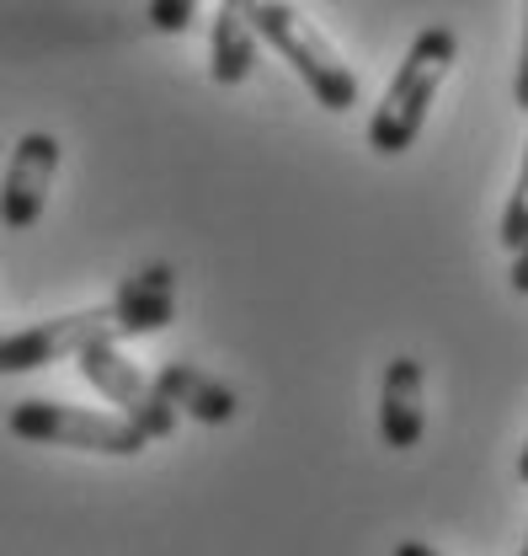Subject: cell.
Wrapping results in <instances>:
<instances>
[{
    "instance_id": "6da1fadb",
    "label": "cell",
    "mask_w": 528,
    "mask_h": 556,
    "mask_svg": "<svg viewBox=\"0 0 528 556\" xmlns=\"http://www.w3.org/2000/svg\"><path fill=\"white\" fill-rule=\"evenodd\" d=\"M454 60H460V38H454L449 27H427V33H416L405 65L396 70L385 102H379L374 118H369V150L400 155V150L416 144L422 124H427V108H433L438 86L449 80Z\"/></svg>"
},
{
    "instance_id": "7a4b0ae2",
    "label": "cell",
    "mask_w": 528,
    "mask_h": 556,
    "mask_svg": "<svg viewBox=\"0 0 528 556\" xmlns=\"http://www.w3.org/2000/svg\"><path fill=\"white\" fill-rule=\"evenodd\" d=\"M257 38L272 43V54H283L294 65V75L315 91V102L326 113H347L358 102V75L342 65L331 38L294 0H257Z\"/></svg>"
},
{
    "instance_id": "3957f363",
    "label": "cell",
    "mask_w": 528,
    "mask_h": 556,
    "mask_svg": "<svg viewBox=\"0 0 528 556\" xmlns=\"http://www.w3.org/2000/svg\"><path fill=\"white\" fill-rule=\"evenodd\" d=\"M5 428L27 444H54V450H86V455H118L129 460L150 439L118 413H91V407H65V402H16Z\"/></svg>"
},
{
    "instance_id": "277c9868",
    "label": "cell",
    "mask_w": 528,
    "mask_h": 556,
    "mask_svg": "<svg viewBox=\"0 0 528 556\" xmlns=\"http://www.w3.org/2000/svg\"><path fill=\"white\" fill-rule=\"evenodd\" d=\"M86 343H124V321L107 305H91V311H75V316H54V321H38V327H22L11 338H0V375H33L43 364H60L75 358Z\"/></svg>"
},
{
    "instance_id": "5b68a950",
    "label": "cell",
    "mask_w": 528,
    "mask_h": 556,
    "mask_svg": "<svg viewBox=\"0 0 528 556\" xmlns=\"http://www.w3.org/2000/svg\"><path fill=\"white\" fill-rule=\"evenodd\" d=\"M75 364H80V375L118 407V417H129L144 439H171V428H177L182 413L155 391V380H150L139 364H129V358L118 353V343H86L75 353Z\"/></svg>"
},
{
    "instance_id": "8992f818",
    "label": "cell",
    "mask_w": 528,
    "mask_h": 556,
    "mask_svg": "<svg viewBox=\"0 0 528 556\" xmlns=\"http://www.w3.org/2000/svg\"><path fill=\"white\" fill-rule=\"evenodd\" d=\"M54 172H60V139L43 135V129L16 139L11 166H5V182H0V225L5 230H33L43 219Z\"/></svg>"
},
{
    "instance_id": "52a82bcc",
    "label": "cell",
    "mask_w": 528,
    "mask_h": 556,
    "mask_svg": "<svg viewBox=\"0 0 528 556\" xmlns=\"http://www.w3.org/2000/svg\"><path fill=\"white\" fill-rule=\"evenodd\" d=\"M427 433V407H422V358L400 353L385 369L379 391V439L385 450H416Z\"/></svg>"
},
{
    "instance_id": "ba28073f",
    "label": "cell",
    "mask_w": 528,
    "mask_h": 556,
    "mask_svg": "<svg viewBox=\"0 0 528 556\" xmlns=\"http://www.w3.org/2000/svg\"><path fill=\"white\" fill-rule=\"evenodd\" d=\"M252 65H257V0H219L208 38V75L219 86H241Z\"/></svg>"
},
{
    "instance_id": "9c48e42d",
    "label": "cell",
    "mask_w": 528,
    "mask_h": 556,
    "mask_svg": "<svg viewBox=\"0 0 528 556\" xmlns=\"http://www.w3.org/2000/svg\"><path fill=\"white\" fill-rule=\"evenodd\" d=\"M155 391H160L177 413H188L193 422H208V428H219V422H230V417L241 413V402H235V391H230L224 380H214L208 369L182 364V358H171V364L155 369Z\"/></svg>"
},
{
    "instance_id": "30bf717a",
    "label": "cell",
    "mask_w": 528,
    "mask_h": 556,
    "mask_svg": "<svg viewBox=\"0 0 528 556\" xmlns=\"http://www.w3.org/2000/svg\"><path fill=\"white\" fill-rule=\"evenodd\" d=\"M113 311H118V321H124V338H150V332L171 327V316H177V274H171L166 263L139 268L133 278L118 283Z\"/></svg>"
},
{
    "instance_id": "8fae6325",
    "label": "cell",
    "mask_w": 528,
    "mask_h": 556,
    "mask_svg": "<svg viewBox=\"0 0 528 556\" xmlns=\"http://www.w3.org/2000/svg\"><path fill=\"white\" fill-rule=\"evenodd\" d=\"M528 241V150H524V166H518V182L507 193V208H502V247L518 252Z\"/></svg>"
},
{
    "instance_id": "7c38bea8",
    "label": "cell",
    "mask_w": 528,
    "mask_h": 556,
    "mask_svg": "<svg viewBox=\"0 0 528 556\" xmlns=\"http://www.w3.org/2000/svg\"><path fill=\"white\" fill-rule=\"evenodd\" d=\"M198 5L203 0H150V27L177 38V33H188L198 22Z\"/></svg>"
},
{
    "instance_id": "4fadbf2b",
    "label": "cell",
    "mask_w": 528,
    "mask_h": 556,
    "mask_svg": "<svg viewBox=\"0 0 528 556\" xmlns=\"http://www.w3.org/2000/svg\"><path fill=\"white\" fill-rule=\"evenodd\" d=\"M513 102L528 113V5H524V49H518V80H513Z\"/></svg>"
},
{
    "instance_id": "5bb4252c",
    "label": "cell",
    "mask_w": 528,
    "mask_h": 556,
    "mask_svg": "<svg viewBox=\"0 0 528 556\" xmlns=\"http://www.w3.org/2000/svg\"><path fill=\"white\" fill-rule=\"evenodd\" d=\"M513 289H518V294H528V241L513 252Z\"/></svg>"
},
{
    "instance_id": "9a60e30c",
    "label": "cell",
    "mask_w": 528,
    "mask_h": 556,
    "mask_svg": "<svg viewBox=\"0 0 528 556\" xmlns=\"http://www.w3.org/2000/svg\"><path fill=\"white\" fill-rule=\"evenodd\" d=\"M390 556H443V552H438V546H422V541H400Z\"/></svg>"
},
{
    "instance_id": "2e32d148",
    "label": "cell",
    "mask_w": 528,
    "mask_h": 556,
    "mask_svg": "<svg viewBox=\"0 0 528 556\" xmlns=\"http://www.w3.org/2000/svg\"><path fill=\"white\" fill-rule=\"evenodd\" d=\"M518 477H524V486H528V444H524V455H518Z\"/></svg>"
},
{
    "instance_id": "e0dca14e",
    "label": "cell",
    "mask_w": 528,
    "mask_h": 556,
    "mask_svg": "<svg viewBox=\"0 0 528 556\" xmlns=\"http://www.w3.org/2000/svg\"><path fill=\"white\" fill-rule=\"evenodd\" d=\"M518 556H528V535H524V552H518Z\"/></svg>"
}]
</instances>
